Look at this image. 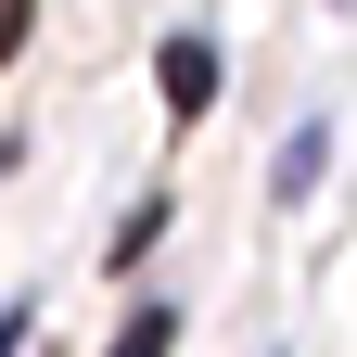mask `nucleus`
<instances>
[{
	"mask_svg": "<svg viewBox=\"0 0 357 357\" xmlns=\"http://www.w3.org/2000/svg\"><path fill=\"white\" fill-rule=\"evenodd\" d=\"M153 89H166V115H204L217 102V38H166V52H153Z\"/></svg>",
	"mask_w": 357,
	"mask_h": 357,
	"instance_id": "f257e3e1",
	"label": "nucleus"
},
{
	"mask_svg": "<svg viewBox=\"0 0 357 357\" xmlns=\"http://www.w3.org/2000/svg\"><path fill=\"white\" fill-rule=\"evenodd\" d=\"M166 344H178V306L141 294V306H128V332H115V357H166Z\"/></svg>",
	"mask_w": 357,
	"mask_h": 357,
	"instance_id": "f03ea898",
	"label": "nucleus"
},
{
	"mask_svg": "<svg viewBox=\"0 0 357 357\" xmlns=\"http://www.w3.org/2000/svg\"><path fill=\"white\" fill-rule=\"evenodd\" d=\"M319 153H332V128H294V141H281V166H268V192H281V204H294V192H306V178H319Z\"/></svg>",
	"mask_w": 357,
	"mask_h": 357,
	"instance_id": "7ed1b4c3",
	"label": "nucleus"
},
{
	"mask_svg": "<svg viewBox=\"0 0 357 357\" xmlns=\"http://www.w3.org/2000/svg\"><path fill=\"white\" fill-rule=\"evenodd\" d=\"M13 344H26V306H0V357H13Z\"/></svg>",
	"mask_w": 357,
	"mask_h": 357,
	"instance_id": "20e7f679",
	"label": "nucleus"
}]
</instances>
